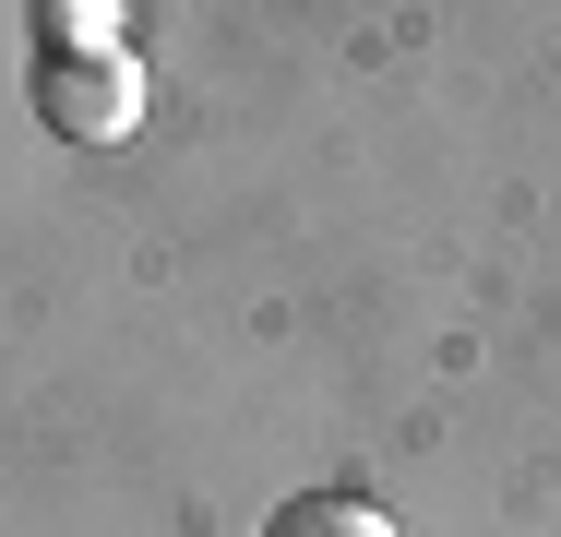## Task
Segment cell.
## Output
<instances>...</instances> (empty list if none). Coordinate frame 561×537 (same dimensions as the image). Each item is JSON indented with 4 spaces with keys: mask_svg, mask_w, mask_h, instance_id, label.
<instances>
[{
    "mask_svg": "<svg viewBox=\"0 0 561 537\" xmlns=\"http://www.w3.org/2000/svg\"><path fill=\"white\" fill-rule=\"evenodd\" d=\"M36 119L60 144H131L144 132V60L108 48V60H36Z\"/></svg>",
    "mask_w": 561,
    "mask_h": 537,
    "instance_id": "cell-1",
    "label": "cell"
},
{
    "mask_svg": "<svg viewBox=\"0 0 561 537\" xmlns=\"http://www.w3.org/2000/svg\"><path fill=\"white\" fill-rule=\"evenodd\" d=\"M119 0H36V60H108L119 48Z\"/></svg>",
    "mask_w": 561,
    "mask_h": 537,
    "instance_id": "cell-2",
    "label": "cell"
},
{
    "mask_svg": "<svg viewBox=\"0 0 561 537\" xmlns=\"http://www.w3.org/2000/svg\"><path fill=\"white\" fill-rule=\"evenodd\" d=\"M263 537H407V526L382 502H358V490H299V502H275Z\"/></svg>",
    "mask_w": 561,
    "mask_h": 537,
    "instance_id": "cell-3",
    "label": "cell"
}]
</instances>
